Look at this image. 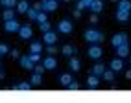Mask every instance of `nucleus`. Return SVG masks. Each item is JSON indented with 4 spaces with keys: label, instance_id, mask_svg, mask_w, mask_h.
<instances>
[{
    "label": "nucleus",
    "instance_id": "obj_20",
    "mask_svg": "<svg viewBox=\"0 0 131 103\" xmlns=\"http://www.w3.org/2000/svg\"><path fill=\"white\" fill-rule=\"evenodd\" d=\"M129 15H131V11H120V9H116V20L118 22H127L129 20Z\"/></svg>",
    "mask_w": 131,
    "mask_h": 103
},
{
    "label": "nucleus",
    "instance_id": "obj_23",
    "mask_svg": "<svg viewBox=\"0 0 131 103\" xmlns=\"http://www.w3.org/2000/svg\"><path fill=\"white\" fill-rule=\"evenodd\" d=\"M102 9H103V2H102V0H94L92 6H91V11L92 13H100Z\"/></svg>",
    "mask_w": 131,
    "mask_h": 103
},
{
    "label": "nucleus",
    "instance_id": "obj_4",
    "mask_svg": "<svg viewBox=\"0 0 131 103\" xmlns=\"http://www.w3.org/2000/svg\"><path fill=\"white\" fill-rule=\"evenodd\" d=\"M20 22L17 20V19H11V20H6V24H4V30L7 31V33H19V30H20Z\"/></svg>",
    "mask_w": 131,
    "mask_h": 103
},
{
    "label": "nucleus",
    "instance_id": "obj_45",
    "mask_svg": "<svg viewBox=\"0 0 131 103\" xmlns=\"http://www.w3.org/2000/svg\"><path fill=\"white\" fill-rule=\"evenodd\" d=\"M129 63H131V55H129Z\"/></svg>",
    "mask_w": 131,
    "mask_h": 103
},
{
    "label": "nucleus",
    "instance_id": "obj_24",
    "mask_svg": "<svg viewBox=\"0 0 131 103\" xmlns=\"http://www.w3.org/2000/svg\"><path fill=\"white\" fill-rule=\"evenodd\" d=\"M115 74H116L115 70H111V68H107V70L103 72V75H102V77H103V79H105V81L113 83V81H115Z\"/></svg>",
    "mask_w": 131,
    "mask_h": 103
},
{
    "label": "nucleus",
    "instance_id": "obj_43",
    "mask_svg": "<svg viewBox=\"0 0 131 103\" xmlns=\"http://www.w3.org/2000/svg\"><path fill=\"white\" fill-rule=\"evenodd\" d=\"M111 2H115V4H118V2H120V0H111Z\"/></svg>",
    "mask_w": 131,
    "mask_h": 103
},
{
    "label": "nucleus",
    "instance_id": "obj_3",
    "mask_svg": "<svg viewBox=\"0 0 131 103\" xmlns=\"http://www.w3.org/2000/svg\"><path fill=\"white\" fill-rule=\"evenodd\" d=\"M87 55H89V59L98 61V59H102V55H103V50H102L100 44H91L89 50H87Z\"/></svg>",
    "mask_w": 131,
    "mask_h": 103
},
{
    "label": "nucleus",
    "instance_id": "obj_30",
    "mask_svg": "<svg viewBox=\"0 0 131 103\" xmlns=\"http://www.w3.org/2000/svg\"><path fill=\"white\" fill-rule=\"evenodd\" d=\"M33 72H37V74H45V72H46V68H45V65H42V61L35 65V68H33Z\"/></svg>",
    "mask_w": 131,
    "mask_h": 103
},
{
    "label": "nucleus",
    "instance_id": "obj_8",
    "mask_svg": "<svg viewBox=\"0 0 131 103\" xmlns=\"http://www.w3.org/2000/svg\"><path fill=\"white\" fill-rule=\"evenodd\" d=\"M42 42H45V44L48 46V44H56L57 42V33L56 31H46V33H42Z\"/></svg>",
    "mask_w": 131,
    "mask_h": 103
},
{
    "label": "nucleus",
    "instance_id": "obj_46",
    "mask_svg": "<svg viewBox=\"0 0 131 103\" xmlns=\"http://www.w3.org/2000/svg\"><path fill=\"white\" fill-rule=\"evenodd\" d=\"M65 2H70V0H65Z\"/></svg>",
    "mask_w": 131,
    "mask_h": 103
},
{
    "label": "nucleus",
    "instance_id": "obj_18",
    "mask_svg": "<svg viewBox=\"0 0 131 103\" xmlns=\"http://www.w3.org/2000/svg\"><path fill=\"white\" fill-rule=\"evenodd\" d=\"M105 70H107L105 65H102V63H96V65L92 66V74H94V75H98V77H102Z\"/></svg>",
    "mask_w": 131,
    "mask_h": 103
},
{
    "label": "nucleus",
    "instance_id": "obj_7",
    "mask_svg": "<svg viewBox=\"0 0 131 103\" xmlns=\"http://www.w3.org/2000/svg\"><path fill=\"white\" fill-rule=\"evenodd\" d=\"M19 61H20V66L24 68V70H30V72H31L33 68H35V63L30 59V54H28V55H20Z\"/></svg>",
    "mask_w": 131,
    "mask_h": 103
},
{
    "label": "nucleus",
    "instance_id": "obj_27",
    "mask_svg": "<svg viewBox=\"0 0 131 103\" xmlns=\"http://www.w3.org/2000/svg\"><path fill=\"white\" fill-rule=\"evenodd\" d=\"M17 4H19L17 0H0V6H4V7H11V9H13V7H17Z\"/></svg>",
    "mask_w": 131,
    "mask_h": 103
},
{
    "label": "nucleus",
    "instance_id": "obj_10",
    "mask_svg": "<svg viewBox=\"0 0 131 103\" xmlns=\"http://www.w3.org/2000/svg\"><path fill=\"white\" fill-rule=\"evenodd\" d=\"M42 65H45L46 70H56V68H57V59L54 55H48V57L42 59Z\"/></svg>",
    "mask_w": 131,
    "mask_h": 103
},
{
    "label": "nucleus",
    "instance_id": "obj_38",
    "mask_svg": "<svg viewBox=\"0 0 131 103\" xmlns=\"http://www.w3.org/2000/svg\"><path fill=\"white\" fill-rule=\"evenodd\" d=\"M91 22H92V24L98 22V13H92V15H91Z\"/></svg>",
    "mask_w": 131,
    "mask_h": 103
},
{
    "label": "nucleus",
    "instance_id": "obj_28",
    "mask_svg": "<svg viewBox=\"0 0 131 103\" xmlns=\"http://www.w3.org/2000/svg\"><path fill=\"white\" fill-rule=\"evenodd\" d=\"M41 75H42V74L33 72V74H31V79H30V81H31V85H41V81H42V77H41Z\"/></svg>",
    "mask_w": 131,
    "mask_h": 103
},
{
    "label": "nucleus",
    "instance_id": "obj_16",
    "mask_svg": "<svg viewBox=\"0 0 131 103\" xmlns=\"http://www.w3.org/2000/svg\"><path fill=\"white\" fill-rule=\"evenodd\" d=\"M57 81H59L61 87H68V85L72 83V75H70V74H61V75L57 77Z\"/></svg>",
    "mask_w": 131,
    "mask_h": 103
},
{
    "label": "nucleus",
    "instance_id": "obj_39",
    "mask_svg": "<svg viewBox=\"0 0 131 103\" xmlns=\"http://www.w3.org/2000/svg\"><path fill=\"white\" fill-rule=\"evenodd\" d=\"M92 2H94V0H83V4H85V7H87V9H91Z\"/></svg>",
    "mask_w": 131,
    "mask_h": 103
},
{
    "label": "nucleus",
    "instance_id": "obj_31",
    "mask_svg": "<svg viewBox=\"0 0 131 103\" xmlns=\"http://www.w3.org/2000/svg\"><path fill=\"white\" fill-rule=\"evenodd\" d=\"M39 24H42V22H46L48 20V17H46V11H41L39 15H37V19H35Z\"/></svg>",
    "mask_w": 131,
    "mask_h": 103
},
{
    "label": "nucleus",
    "instance_id": "obj_37",
    "mask_svg": "<svg viewBox=\"0 0 131 103\" xmlns=\"http://www.w3.org/2000/svg\"><path fill=\"white\" fill-rule=\"evenodd\" d=\"M76 9H85V4H83V0H78V4H76Z\"/></svg>",
    "mask_w": 131,
    "mask_h": 103
},
{
    "label": "nucleus",
    "instance_id": "obj_40",
    "mask_svg": "<svg viewBox=\"0 0 131 103\" xmlns=\"http://www.w3.org/2000/svg\"><path fill=\"white\" fill-rule=\"evenodd\" d=\"M74 19H80V17H81V9H74Z\"/></svg>",
    "mask_w": 131,
    "mask_h": 103
},
{
    "label": "nucleus",
    "instance_id": "obj_11",
    "mask_svg": "<svg viewBox=\"0 0 131 103\" xmlns=\"http://www.w3.org/2000/svg\"><path fill=\"white\" fill-rule=\"evenodd\" d=\"M98 87H100V77L94 75V74H91L89 79H87V88H89V90H94V88H98Z\"/></svg>",
    "mask_w": 131,
    "mask_h": 103
},
{
    "label": "nucleus",
    "instance_id": "obj_26",
    "mask_svg": "<svg viewBox=\"0 0 131 103\" xmlns=\"http://www.w3.org/2000/svg\"><path fill=\"white\" fill-rule=\"evenodd\" d=\"M39 13H41V11H39V9H35V7H33V6H31V7H30V9H28V13H26V15H28V19H30V20H35Z\"/></svg>",
    "mask_w": 131,
    "mask_h": 103
},
{
    "label": "nucleus",
    "instance_id": "obj_12",
    "mask_svg": "<svg viewBox=\"0 0 131 103\" xmlns=\"http://www.w3.org/2000/svg\"><path fill=\"white\" fill-rule=\"evenodd\" d=\"M61 54H63L65 57H72L74 54H78V48L72 46V44H65L63 48H61Z\"/></svg>",
    "mask_w": 131,
    "mask_h": 103
},
{
    "label": "nucleus",
    "instance_id": "obj_1",
    "mask_svg": "<svg viewBox=\"0 0 131 103\" xmlns=\"http://www.w3.org/2000/svg\"><path fill=\"white\" fill-rule=\"evenodd\" d=\"M83 39H85L87 42H89V44H102V41L105 39V37H103V33H102V31L89 28V30H85Z\"/></svg>",
    "mask_w": 131,
    "mask_h": 103
},
{
    "label": "nucleus",
    "instance_id": "obj_35",
    "mask_svg": "<svg viewBox=\"0 0 131 103\" xmlns=\"http://www.w3.org/2000/svg\"><path fill=\"white\" fill-rule=\"evenodd\" d=\"M67 88H68V90H80V85H78V81H72Z\"/></svg>",
    "mask_w": 131,
    "mask_h": 103
},
{
    "label": "nucleus",
    "instance_id": "obj_17",
    "mask_svg": "<svg viewBox=\"0 0 131 103\" xmlns=\"http://www.w3.org/2000/svg\"><path fill=\"white\" fill-rule=\"evenodd\" d=\"M116 55L118 57H129V44H122V46H118L116 48Z\"/></svg>",
    "mask_w": 131,
    "mask_h": 103
},
{
    "label": "nucleus",
    "instance_id": "obj_42",
    "mask_svg": "<svg viewBox=\"0 0 131 103\" xmlns=\"http://www.w3.org/2000/svg\"><path fill=\"white\" fill-rule=\"evenodd\" d=\"M2 79H4V70L0 68V81H2Z\"/></svg>",
    "mask_w": 131,
    "mask_h": 103
},
{
    "label": "nucleus",
    "instance_id": "obj_13",
    "mask_svg": "<svg viewBox=\"0 0 131 103\" xmlns=\"http://www.w3.org/2000/svg\"><path fill=\"white\" fill-rule=\"evenodd\" d=\"M111 70H115V72H120L122 68H124V61H122V57H116V59H113L111 65H109Z\"/></svg>",
    "mask_w": 131,
    "mask_h": 103
},
{
    "label": "nucleus",
    "instance_id": "obj_2",
    "mask_svg": "<svg viewBox=\"0 0 131 103\" xmlns=\"http://www.w3.org/2000/svg\"><path fill=\"white\" fill-rule=\"evenodd\" d=\"M127 42H129V39H127V33H124V31L115 33V35H113V39H111V44H113V48H118V46H122V44H127Z\"/></svg>",
    "mask_w": 131,
    "mask_h": 103
},
{
    "label": "nucleus",
    "instance_id": "obj_29",
    "mask_svg": "<svg viewBox=\"0 0 131 103\" xmlns=\"http://www.w3.org/2000/svg\"><path fill=\"white\" fill-rule=\"evenodd\" d=\"M30 59H31V61L35 63V65L42 61V59H41V54H35V52H30Z\"/></svg>",
    "mask_w": 131,
    "mask_h": 103
},
{
    "label": "nucleus",
    "instance_id": "obj_22",
    "mask_svg": "<svg viewBox=\"0 0 131 103\" xmlns=\"http://www.w3.org/2000/svg\"><path fill=\"white\" fill-rule=\"evenodd\" d=\"M30 52L41 54V52H42V42H41V41H31V44H30Z\"/></svg>",
    "mask_w": 131,
    "mask_h": 103
},
{
    "label": "nucleus",
    "instance_id": "obj_9",
    "mask_svg": "<svg viewBox=\"0 0 131 103\" xmlns=\"http://www.w3.org/2000/svg\"><path fill=\"white\" fill-rule=\"evenodd\" d=\"M57 2L59 0H42V11H46V13H52V11H56L57 9Z\"/></svg>",
    "mask_w": 131,
    "mask_h": 103
},
{
    "label": "nucleus",
    "instance_id": "obj_36",
    "mask_svg": "<svg viewBox=\"0 0 131 103\" xmlns=\"http://www.w3.org/2000/svg\"><path fill=\"white\" fill-rule=\"evenodd\" d=\"M46 52H48V54L52 55V54H56L57 50H56V46H54V44H48V46H46Z\"/></svg>",
    "mask_w": 131,
    "mask_h": 103
},
{
    "label": "nucleus",
    "instance_id": "obj_19",
    "mask_svg": "<svg viewBox=\"0 0 131 103\" xmlns=\"http://www.w3.org/2000/svg\"><path fill=\"white\" fill-rule=\"evenodd\" d=\"M28 9H30L28 0H20V2L17 4V13H28Z\"/></svg>",
    "mask_w": 131,
    "mask_h": 103
},
{
    "label": "nucleus",
    "instance_id": "obj_41",
    "mask_svg": "<svg viewBox=\"0 0 131 103\" xmlns=\"http://www.w3.org/2000/svg\"><path fill=\"white\" fill-rule=\"evenodd\" d=\"M126 77H127V79H131V68H129V70L126 72Z\"/></svg>",
    "mask_w": 131,
    "mask_h": 103
},
{
    "label": "nucleus",
    "instance_id": "obj_14",
    "mask_svg": "<svg viewBox=\"0 0 131 103\" xmlns=\"http://www.w3.org/2000/svg\"><path fill=\"white\" fill-rule=\"evenodd\" d=\"M11 90H31V81H20V83H15Z\"/></svg>",
    "mask_w": 131,
    "mask_h": 103
},
{
    "label": "nucleus",
    "instance_id": "obj_44",
    "mask_svg": "<svg viewBox=\"0 0 131 103\" xmlns=\"http://www.w3.org/2000/svg\"><path fill=\"white\" fill-rule=\"evenodd\" d=\"M2 55H4V54H2V52H0V57H2Z\"/></svg>",
    "mask_w": 131,
    "mask_h": 103
},
{
    "label": "nucleus",
    "instance_id": "obj_15",
    "mask_svg": "<svg viewBox=\"0 0 131 103\" xmlns=\"http://www.w3.org/2000/svg\"><path fill=\"white\" fill-rule=\"evenodd\" d=\"M68 66H70L72 72H80L81 70V63H80V59H76V57H68Z\"/></svg>",
    "mask_w": 131,
    "mask_h": 103
},
{
    "label": "nucleus",
    "instance_id": "obj_33",
    "mask_svg": "<svg viewBox=\"0 0 131 103\" xmlns=\"http://www.w3.org/2000/svg\"><path fill=\"white\" fill-rule=\"evenodd\" d=\"M0 52L6 55V54H9V46L6 44V42H0Z\"/></svg>",
    "mask_w": 131,
    "mask_h": 103
},
{
    "label": "nucleus",
    "instance_id": "obj_21",
    "mask_svg": "<svg viewBox=\"0 0 131 103\" xmlns=\"http://www.w3.org/2000/svg\"><path fill=\"white\" fill-rule=\"evenodd\" d=\"M116 9H120V11H131V2H129V0H120V2L116 4Z\"/></svg>",
    "mask_w": 131,
    "mask_h": 103
},
{
    "label": "nucleus",
    "instance_id": "obj_34",
    "mask_svg": "<svg viewBox=\"0 0 131 103\" xmlns=\"http://www.w3.org/2000/svg\"><path fill=\"white\" fill-rule=\"evenodd\" d=\"M9 55H11L13 59H20V52L17 50V48H15V50H9Z\"/></svg>",
    "mask_w": 131,
    "mask_h": 103
},
{
    "label": "nucleus",
    "instance_id": "obj_5",
    "mask_svg": "<svg viewBox=\"0 0 131 103\" xmlns=\"http://www.w3.org/2000/svg\"><path fill=\"white\" fill-rule=\"evenodd\" d=\"M72 22L70 20H67V19H63V20H59V24H57V31L59 33H65V35H68V33H72Z\"/></svg>",
    "mask_w": 131,
    "mask_h": 103
},
{
    "label": "nucleus",
    "instance_id": "obj_25",
    "mask_svg": "<svg viewBox=\"0 0 131 103\" xmlns=\"http://www.w3.org/2000/svg\"><path fill=\"white\" fill-rule=\"evenodd\" d=\"M2 19H4V20H11V19H15V9H11V7H6L4 13H2Z\"/></svg>",
    "mask_w": 131,
    "mask_h": 103
},
{
    "label": "nucleus",
    "instance_id": "obj_6",
    "mask_svg": "<svg viewBox=\"0 0 131 103\" xmlns=\"http://www.w3.org/2000/svg\"><path fill=\"white\" fill-rule=\"evenodd\" d=\"M19 37L20 39H31L33 37V28H31V26L30 24H22L20 26V30H19Z\"/></svg>",
    "mask_w": 131,
    "mask_h": 103
},
{
    "label": "nucleus",
    "instance_id": "obj_32",
    "mask_svg": "<svg viewBox=\"0 0 131 103\" xmlns=\"http://www.w3.org/2000/svg\"><path fill=\"white\" fill-rule=\"evenodd\" d=\"M39 28H41V31H42V33H46V31H50V28H52V26H50V22L46 20V22L39 24Z\"/></svg>",
    "mask_w": 131,
    "mask_h": 103
}]
</instances>
